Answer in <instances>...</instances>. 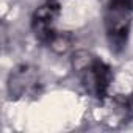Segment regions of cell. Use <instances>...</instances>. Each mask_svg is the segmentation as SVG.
Listing matches in <instances>:
<instances>
[{"mask_svg": "<svg viewBox=\"0 0 133 133\" xmlns=\"http://www.w3.org/2000/svg\"><path fill=\"white\" fill-rule=\"evenodd\" d=\"M72 68L89 94L99 99L107 96L111 83V71L103 61L86 50H78L72 55Z\"/></svg>", "mask_w": 133, "mask_h": 133, "instance_id": "6da1fadb", "label": "cell"}, {"mask_svg": "<svg viewBox=\"0 0 133 133\" xmlns=\"http://www.w3.org/2000/svg\"><path fill=\"white\" fill-rule=\"evenodd\" d=\"M130 5L121 0H111L105 13V27L111 47L119 49L127 41V33L130 28Z\"/></svg>", "mask_w": 133, "mask_h": 133, "instance_id": "7a4b0ae2", "label": "cell"}, {"mask_svg": "<svg viewBox=\"0 0 133 133\" xmlns=\"http://www.w3.org/2000/svg\"><path fill=\"white\" fill-rule=\"evenodd\" d=\"M39 75L38 71L31 66H17L10 74L8 78V94L11 99H21L33 94L38 89Z\"/></svg>", "mask_w": 133, "mask_h": 133, "instance_id": "3957f363", "label": "cell"}, {"mask_svg": "<svg viewBox=\"0 0 133 133\" xmlns=\"http://www.w3.org/2000/svg\"><path fill=\"white\" fill-rule=\"evenodd\" d=\"M59 13V6L56 2H47L44 5H41L33 16V30L35 35L41 39V41H50L52 36L56 33L55 31V21L58 17Z\"/></svg>", "mask_w": 133, "mask_h": 133, "instance_id": "277c9868", "label": "cell"}, {"mask_svg": "<svg viewBox=\"0 0 133 133\" xmlns=\"http://www.w3.org/2000/svg\"><path fill=\"white\" fill-rule=\"evenodd\" d=\"M113 111L119 116L122 122H127L133 117V94L125 97H117L113 100Z\"/></svg>", "mask_w": 133, "mask_h": 133, "instance_id": "5b68a950", "label": "cell"}, {"mask_svg": "<svg viewBox=\"0 0 133 133\" xmlns=\"http://www.w3.org/2000/svg\"><path fill=\"white\" fill-rule=\"evenodd\" d=\"M49 44H50L52 50H55L56 53H64L71 49V38L66 33H55L52 36V39L49 41Z\"/></svg>", "mask_w": 133, "mask_h": 133, "instance_id": "8992f818", "label": "cell"}]
</instances>
